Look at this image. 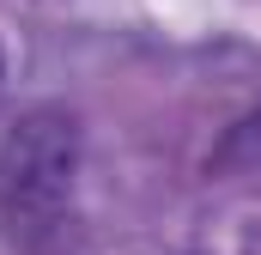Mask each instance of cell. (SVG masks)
Segmentation results:
<instances>
[{
    "mask_svg": "<svg viewBox=\"0 0 261 255\" xmlns=\"http://www.w3.org/2000/svg\"><path fill=\"white\" fill-rule=\"evenodd\" d=\"M0 73H6V67H0Z\"/></svg>",
    "mask_w": 261,
    "mask_h": 255,
    "instance_id": "3957f363",
    "label": "cell"
},
{
    "mask_svg": "<svg viewBox=\"0 0 261 255\" xmlns=\"http://www.w3.org/2000/svg\"><path fill=\"white\" fill-rule=\"evenodd\" d=\"M73 194V122L37 110L0 146V207L12 225H49Z\"/></svg>",
    "mask_w": 261,
    "mask_h": 255,
    "instance_id": "6da1fadb",
    "label": "cell"
},
{
    "mask_svg": "<svg viewBox=\"0 0 261 255\" xmlns=\"http://www.w3.org/2000/svg\"><path fill=\"white\" fill-rule=\"evenodd\" d=\"M213 170H261V110H255V116H243V122L219 140Z\"/></svg>",
    "mask_w": 261,
    "mask_h": 255,
    "instance_id": "7a4b0ae2",
    "label": "cell"
}]
</instances>
